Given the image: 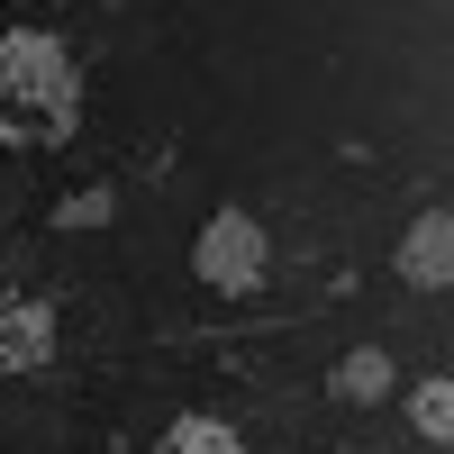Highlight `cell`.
Returning a JSON list of instances; mask_svg holds the SVG:
<instances>
[{"instance_id":"6da1fadb","label":"cell","mask_w":454,"mask_h":454,"mask_svg":"<svg viewBox=\"0 0 454 454\" xmlns=\"http://www.w3.org/2000/svg\"><path fill=\"white\" fill-rule=\"evenodd\" d=\"M82 119V73L55 27H0V137L10 145H64Z\"/></svg>"},{"instance_id":"7a4b0ae2","label":"cell","mask_w":454,"mask_h":454,"mask_svg":"<svg viewBox=\"0 0 454 454\" xmlns=\"http://www.w3.org/2000/svg\"><path fill=\"white\" fill-rule=\"evenodd\" d=\"M192 273L209 291H227V300L263 291V273H273V237H263V218L254 209H218L200 237H192Z\"/></svg>"},{"instance_id":"3957f363","label":"cell","mask_w":454,"mask_h":454,"mask_svg":"<svg viewBox=\"0 0 454 454\" xmlns=\"http://www.w3.org/2000/svg\"><path fill=\"white\" fill-rule=\"evenodd\" d=\"M391 273H400L409 291H454V209H419V218L400 227Z\"/></svg>"},{"instance_id":"277c9868","label":"cell","mask_w":454,"mask_h":454,"mask_svg":"<svg viewBox=\"0 0 454 454\" xmlns=\"http://www.w3.org/2000/svg\"><path fill=\"white\" fill-rule=\"evenodd\" d=\"M46 364H55V309L10 291L0 300V382H10V372H46Z\"/></svg>"},{"instance_id":"5b68a950","label":"cell","mask_w":454,"mask_h":454,"mask_svg":"<svg viewBox=\"0 0 454 454\" xmlns=\"http://www.w3.org/2000/svg\"><path fill=\"white\" fill-rule=\"evenodd\" d=\"M391 382H400V372H391L382 346H355L346 364H336V400H355V409H364V400H391Z\"/></svg>"},{"instance_id":"8992f818","label":"cell","mask_w":454,"mask_h":454,"mask_svg":"<svg viewBox=\"0 0 454 454\" xmlns=\"http://www.w3.org/2000/svg\"><path fill=\"white\" fill-rule=\"evenodd\" d=\"M164 454H246V436L227 427V419H209V409H192V419H173Z\"/></svg>"},{"instance_id":"52a82bcc","label":"cell","mask_w":454,"mask_h":454,"mask_svg":"<svg viewBox=\"0 0 454 454\" xmlns=\"http://www.w3.org/2000/svg\"><path fill=\"white\" fill-rule=\"evenodd\" d=\"M409 427H419L427 445H454V382H445V372L409 391Z\"/></svg>"},{"instance_id":"ba28073f","label":"cell","mask_w":454,"mask_h":454,"mask_svg":"<svg viewBox=\"0 0 454 454\" xmlns=\"http://www.w3.org/2000/svg\"><path fill=\"white\" fill-rule=\"evenodd\" d=\"M109 218H119V192H109V182H91V192L55 200V227H109Z\"/></svg>"}]
</instances>
